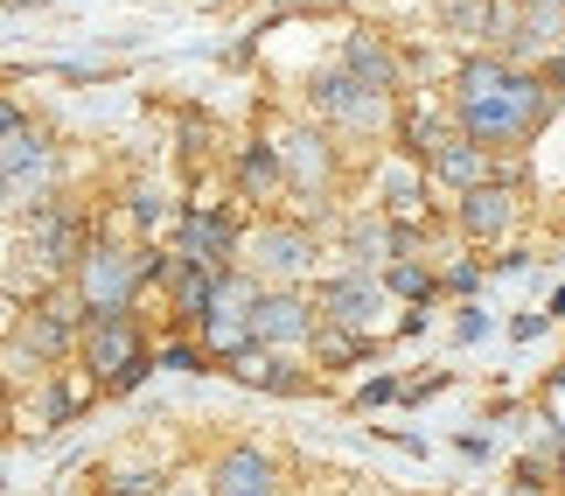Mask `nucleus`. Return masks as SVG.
I'll return each instance as SVG.
<instances>
[{"label": "nucleus", "mask_w": 565, "mask_h": 496, "mask_svg": "<svg viewBox=\"0 0 565 496\" xmlns=\"http://www.w3.org/2000/svg\"><path fill=\"white\" fill-rule=\"evenodd\" d=\"M552 113V98H545V77H524V71H510V63H468L461 71V92H454V126H461L468 140H482V147H503V140H524L537 134Z\"/></svg>", "instance_id": "nucleus-1"}, {"label": "nucleus", "mask_w": 565, "mask_h": 496, "mask_svg": "<svg viewBox=\"0 0 565 496\" xmlns=\"http://www.w3.org/2000/svg\"><path fill=\"white\" fill-rule=\"evenodd\" d=\"M77 357H84V371H92L105 392H126V384H140V371H147V336H140L134 308L84 315V329H77Z\"/></svg>", "instance_id": "nucleus-2"}, {"label": "nucleus", "mask_w": 565, "mask_h": 496, "mask_svg": "<svg viewBox=\"0 0 565 496\" xmlns=\"http://www.w3.org/2000/svg\"><path fill=\"white\" fill-rule=\"evenodd\" d=\"M71 294L84 300V315L134 308V294H140V252H126V245H84L71 258Z\"/></svg>", "instance_id": "nucleus-3"}, {"label": "nucleus", "mask_w": 565, "mask_h": 496, "mask_svg": "<svg viewBox=\"0 0 565 496\" xmlns=\"http://www.w3.org/2000/svg\"><path fill=\"white\" fill-rule=\"evenodd\" d=\"M77 329H84V300H77L71 287H50L29 315H21L14 350L29 357V363H63V357L77 350Z\"/></svg>", "instance_id": "nucleus-4"}, {"label": "nucleus", "mask_w": 565, "mask_h": 496, "mask_svg": "<svg viewBox=\"0 0 565 496\" xmlns=\"http://www.w3.org/2000/svg\"><path fill=\"white\" fill-rule=\"evenodd\" d=\"M21 231H29V252L50 273H71V258L84 252V218H77L71 203H56V197H35L29 218H21Z\"/></svg>", "instance_id": "nucleus-5"}, {"label": "nucleus", "mask_w": 565, "mask_h": 496, "mask_svg": "<svg viewBox=\"0 0 565 496\" xmlns=\"http://www.w3.org/2000/svg\"><path fill=\"white\" fill-rule=\"evenodd\" d=\"M384 98H391V92H371V84L350 77V71L315 77V113L335 119V126H350V134H371V126H384Z\"/></svg>", "instance_id": "nucleus-6"}, {"label": "nucleus", "mask_w": 565, "mask_h": 496, "mask_svg": "<svg viewBox=\"0 0 565 496\" xmlns=\"http://www.w3.org/2000/svg\"><path fill=\"white\" fill-rule=\"evenodd\" d=\"M245 329H252V342H266V350H287V342H308L315 336V308L300 294L273 287V294H252Z\"/></svg>", "instance_id": "nucleus-7"}, {"label": "nucleus", "mask_w": 565, "mask_h": 496, "mask_svg": "<svg viewBox=\"0 0 565 496\" xmlns=\"http://www.w3.org/2000/svg\"><path fill=\"white\" fill-rule=\"evenodd\" d=\"M279 468L273 455H258V447H231V455H216L210 468V496H273Z\"/></svg>", "instance_id": "nucleus-8"}, {"label": "nucleus", "mask_w": 565, "mask_h": 496, "mask_svg": "<svg viewBox=\"0 0 565 496\" xmlns=\"http://www.w3.org/2000/svg\"><path fill=\"white\" fill-rule=\"evenodd\" d=\"M279 176H287L294 189H321V182L335 176V147H329V134H315V126L287 134V147H279Z\"/></svg>", "instance_id": "nucleus-9"}, {"label": "nucleus", "mask_w": 565, "mask_h": 496, "mask_svg": "<svg viewBox=\"0 0 565 496\" xmlns=\"http://www.w3.org/2000/svg\"><path fill=\"white\" fill-rule=\"evenodd\" d=\"M426 168H433L440 182H454V189H475V182H489V147H482V140H468L461 126H454V134L433 140Z\"/></svg>", "instance_id": "nucleus-10"}, {"label": "nucleus", "mask_w": 565, "mask_h": 496, "mask_svg": "<svg viewBox=\"0 0 565 496\" xmlns=\"http://www.w3.org/2000/svg\"><path fill=\"white\" fill-rule=\"evenodd\" d=\"M321 308H329V321H342V329H371L384 315V287L371 273H350V279H335V287L321 294Z\"/></svg>", "instance_id": "nucleus-11"}, {"label": "nucleus", "mask_w": 565, "mask_h": 496, "mask_svg": "<svg viewBox=\"0 0 565 496\" xmlns=\"http://www.w3.org/2000/svg\"><path fill=\"white\" fill-rule=\"evenodd\" d=\"M308 266H315V239L300 224H266V231H258V273L294 279V273H308Z\"/></svg>", "instance_id": "nucleus-12"}, {"label": "nucleus", "mask_w": 565, "mask_h": 496, "mask_svg": "<svg viewBox=\"0 0 565 496\" xmlns=\"http://www.w3.org/2000/svg\"><path fill=\"white\" fill-rule=\"evenodd\" d=\"M231 224L210 218V210H195V218H182V266H203V273H224L231 266Z\"/></svg>", "instance_id": "nucleus-13"}, {"label": "nucleus", "mask_w": 565, "mask_h": 496, "mask_svg": "<svg viewBox=\"0 0 565 496\" xmlns=\"http://www.w3.org/2000/svg\"><path fill=\"white\" fill-rule=\"evenodd\" d=\"M510 218H516V189H503V182H475V189H461V224L475 231V239H503Z\"/></svg>", "instance_id": "nucleus-14"}, {"label": "nucleus", "mask_w": 565, "mask_h": 496, "mask_svg": "<svg viewBox=\"0 0 565 496\" xmlns=\"http://www.w3.org/2000/svg\"><path fill=\"white\" fill-rule=\"evenodd\" d=\"M168 287H175V315L182 321H203L210 315V300H216V273H203V266H168Z\"/></svg>", "instance_id": "nucleus-15"}, {"label": "nucleus", "mask_w": 565, "mask_h": 496, "mask_svg": "<svg viewBox=\"0 0 565 496\" xmlns=\"http://www.w3.org/2000/svg\"><path fill=\"white\" fill-rule=\"evenodd\" d=\"M342 71H350V77H363L371 92H391V84H398V63H391V50H384V42H371V35H356V42H350Z\"/></svg>", "instance_id": "nucleus-16"}, {"label": "nucleus", "mask_w": 565, "mask_h": 496, "mask_svg": "<svg viewBox=\"0 0 565 496\" xmlns=\"http://www.w3.org/2000/svg\"><path fill=\"white\" fill-rule=\"evenodd\" d=\"M447 35H495V0H433Z\"/></svg>", "instance_id": "nucleus-17"}, {"label": "nucleus", "mask_w": 565, "mask_h": 496, "mask_svg": "<svg viewBox=\"0 0 565 496\" xmlns=\"http://www.w3.org/2000/svg\"><path fill=\"white\" fill-rule=\"evenodd\" d=\"M105 496H161V476L154 468H113V476H105Z\"/></svg>", "instance_id": "nucleus-18"}, {"label": "nucleus", "mask_w": 565, "mask_h": 496, "mask_svg": "<svg viewBox=\"0 0 565 496\" xmlns=\"http://www.w3.org/2000/svg\"><path fill=\"white\" fill-rule=\"evenodd\" d=\"M237 176H245V189H273L279 182V147H252Z\"/></svg>", "instance_id": "nucleus-19"}, {"label": "nucleus", "mask_w": 565, "mask_h": 496, "mask_svg": "<svg viewBox=\"0 0 565 496\" xmlns=\"http://www.w3.org/2000/svg\"><path fill=\"white\" fill-rule=\"evenodd\" d=\"M245 378L258 384V378H266V384H279V392H294V371H287V363H279V357H258V350H245Z\"/></svg>", "instance_id": "nucleus-20"}, {"label": "nucleus", "mask_w": 565, "mask_h": 496, "mask_svg": "<svg viewBox=\"0 0 565 496\" xmlns=\"http://www.w3.org/2000/svg\"><path fill=\"white\" fill-rule=\"evenodd\" d=\"M391 287L426 300V294H433V273H426V266H412V258H398V266H391Z\"/></svg>", "instance_id": "nucleus-21"}, {"label": "nucleus", "mask_w": 565, "mask_h": 496, "mask_svg": "<svg viewBox=\"0 0 565 496\" xmlns=\"http://www.w3.org/2000/svg\"><path fill=\"white\" fill-rule=\"evenodd\" d=\"M419 210V182L412 176H391V218H412Z\"/></svg>", "instance_id": "nucleus-22"}, {"label": "nucleus", "mask_w": 565, "mask_h": 496, "mask_svg": "<svg viewBox=\"0 0 565 496\" xmlns=\"http://www.w3.org/2000/svg\"><path fill=\"white\" fill-rule=\"evenodd\" d=\"M134 224H140V231L161 224V197H154V189H140V197H134Z\"/></svg>", "instance_id": "nucleus-23"}, {"label": "nucleus", "mask_w": 565, "mask_h": 496, "mask_svg": "<svg viewBox=\"0 0 565 496\" xmlns=\"http://www.w3.org/2000/svg\"><path fill=\"white\" fill-rule=\"evenodd\" d=\"M14 126H21V105H8V98H0V140H8Z\"/></svg>", "instance_id": "nucleus-24"}, {"label": "nucleus", "mask_w": 565, "mask_h": 496, "mask_svg": "<svg viewBox=\"0 0 565 496\" xmlns=\"http://www.w3.org/2000/svg\"><path fill=\"white\" fill-rule=\"evenodd\" d=\"M14 203V189H8V176H0V210H8Z\"/></svg>", "instance_id": "nucleus-25"}, {"label": "nucleus", "mask_w": 565, "mask_h": 496, "mask_svg": "<svg viewBox=\"0 0 565 496\" xmlns=\"http://www.w3.org/2000/svg\"><path fill=\"white\" fill-rule=\"evenodd\" d=\"M531 8H552V14H565V0H531Z\"/></svg>", "instance_id": "nucleus-26"}, {"label": "nucleus", "mask_w": 565, "mask_h": 496, "mask_svg": "<svg viewBox=\"0 0 565 496\" xmlns=\"http://www.w3.org/2000/svg\"><path fill=\"white\" fill-rule=\"evenodd\" d=\"M0 426H8V399H0Z\"/></svg>", "instance_id": "nucleus-27"}, {"label": "nucleus", "mask_w": 565, "mask_h": 496, "mask_svg": "<svg viewBox=\"0 0 565 496\" xmlns=\"http://www.w3.org/2000/svg\"><path fill=\"white\" fill-rule=\"evenodd\" d=\"M168 496H189V489H168Z\"/></svg>", "instance_id": "nucleus-28"}]
</instances>
